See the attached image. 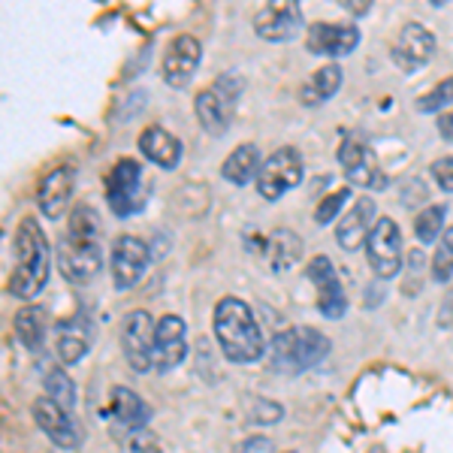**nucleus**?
Segmentation results:
<instances>
[{
	"instance_id": "26",
	"label": "nucleus",
	"mask_w": 453,
	"mask_h": 453,
	"mask_svg": "<svg viewBox=\"0 0 453 453\" xmlns=\"http://www.w3.org/2000/svg\"><path fill=\"white\" fill-rule=\"evenodd\" d=\"M263 160H260V149L254 142H242L226 155L224 166H221V175L230 185L242 188L248 181H257V173H260Z\"/></svg>"
},
{
	"instance_id": "22",
	"label": "nucleus",
	"mask_w": 453,
	"mask_h": 453,
	"mask_svg": "<svg viewBox=\"0 0 453 453\" xmlns=\"http://www.w3.org/2000/svg\"><path fill=\"white\" fill-rule=\"evenodd\" d=\"M136 149L149 164L160 166V170H175L181 164V157H185L181 140H175L170 130L160 127V124H151V127L142 130L140 140H136Z\"/></svg>"
},
{
	"instance_id": "6",
	"label": "nucleus",
	"mask_w": 453,
	"mask_h": 453,
	"mask_svg": "<svg viewBox=\"0 0 453 453\" xmlns=\"http://www.w3.org/2000/svg\"><path fill=\"white\" fill-rule=\"evenodd\" d=\"M305 179V160L303 155L294 149V145H284V149H275L273 155L263 160L260 173H257V194L266 203L281 200L288 191H294L296 185H303Z\"/></svg>"
},
{
	"instance_id": "36",
	"label": "nucleus",
	"mask_w": 453,
	"mask_h": 453,
	"mask_svg": "<svg viewBox=\"0 0 453 453\" xmlns=\"http://www.w3.org/2000/svg\"><path fill=\"white\" fill-rule=\"evenodd\" d=\"M236 453H275V448H273V441H269V438L254 435V438H248L245 444H239Z\"/></svg>"
},
{
	"instance_id": "21",
	"label": "nucleus",
	"mask_w": 453,
	"mask_h": 453,
	"mask_svg": "<svg viewBox=\"0 0 453 453\" xmlns=\"http://www.w3.org/2000/svg\"><path fill=\"white\" fill-rule=\"evenodd\" d=\"M94 345V326L85 314H73L55 326V354L61 366H76Z\"/></svg>"
},
{
	"instance_id": "1",
	"label": "nucleus",
	"mask_w": 453,
	"mask_h": 453,
	"mask_svg": "<svg viewBox=\"0 0 453 453\" xmlns=\"http://www.w3.org/2000/svg\"><path fill=\"white\" fill-rule=\"evenodd\" d=\"M58 266L70 284H91L104 273V224L94 206L76 203L58 239Z\"/></svg>"
},
{
	"instance_id": "10",
	"label": "nucleus",
	"mask_w": 453,
	"mask_h": 453,
	"mask_svg": "<svg viewBox=\"0 0 453 453\" xmlns=\"http://www.w3.org/2000/svg\"><path fill=\"white\" fill-rule=\"evenodd\" d=\"M151 263V251L149 245L142 242L134 233H121L112 242V251H109V273H112V284L119 290H130L142 281L145 269Z\"/></svg>"
},
{
	"instance_id": "32",
	"label": "nucleus",
	"mask_w": 453,
	"mask_h": 453,
	"mask_svg": "<svg viewBox=\"0 0 453 453\" xmlns=\"http://www.w3.org/2000/svg\"><path fill=\"white\" fill-rule=\"evenodd\" d=\"M348 200H350V188H339V191H333L330 196H324V200L318 203V209H314V224H320V226L333 224Z\"/></svg>"
},
{
	"instance_id": "11",
	"label": "nucleus",
	"mask_w": 453,
	"mask_h": 453,
	"mask_svg": "<svg viewBox=\"0 0 453 453\" xmlns=\"http://www.w3.org/2000/svg\"><path fill=\"white\" fill-rule=\"evenodd\" d=\"M305 279L318 290V311L330 320H342L348 311V294L342 288V279L335 273V263L326 254H314L305 263Z\"/></svg>"
},
{
	"instance_id": "34",
	"label": "nucleus",
	"mask_w": 453,
	"mask_h": 453,
	"mask_svg": "<svg viewBox=\"0 0 453 453\" xmlns=\"http://www.w3.org/2000/svg\"><path fill=\"white\" fill-rule=\"evenodd\" d=\"M429 173H433L435 185L441 188L444 194H453V155L433 160V166H429Z\"/></svg>"
},
{
	"instance_id": "15",
	"label": "nucleus",
	"mask_w": 453,
	"mask_h": 453,
	"mask_svg": "<svg viewBox=\"0 0 453 453\" xmlns=\"http://www.w3.org/2000/svg\"><path fill=\"white\" fill-rule=\"evenodd\" d=\"M390 58H393V64H396L402 73L423 70L435 58V36H433V31L418 25V21H408V25H402L396 42H393V49H390Z\"/></svg>"
},
{
	"instance_id": "35",
	"label": "nucleus",
	"mask_w": 453,
	"mask_h": 453,
	"mask_svg": "<svg viewBox=\"0 0 453 453\" xmlns=\"http://www.w3.org/2000/svg\"><path fill=\"white\" fill-rule=\"evenodd\" d=\"M254 405L260 408L257 414H251V420H257V423H275V420H281V414H284V408L279 405V402H263V399H257Z\"/></svg>"
},
{
	"instance_id": "18",
	"label": "nucleus",
	"mask_w": 453,
	"mask_h": 453,
	"mask_svg": "<svg viewBox=\"0 0 453 453\" xmlns=\"http://www.w3.org/2000/svg\"><path fill=\"white\" fill-rule=\"evenodd\" d=\"M73 191H76V164H58L52 173L42 175L40 191H36V206L49 221H61L67 211Z\"/></svg>"
},
{
	"instance_id": "12",
	"label": "nucleus",
	"mask_w": 453,
	"mask_h": 453,
	"mask_svg": "<svg viewBox=\"0 0 453 453\" xmlns=\"http://www.w3.org/2000/svg\"><path fill=\"white\" fill-rule=\"evenodd\" d=\"M203 61V42L194 34H179L166 42L164 58H160V76L164 82L181 91V88L191 85L196 67Z\"/></svg>"
},
{
	"instance_id": "3",
	"label": "nucleus",
	"mask_w": 453,
	"mask_h": 453,
	"mask_svg": "<svg viewBox=\"0 0 453 453\" xmlns=\"http://www.w3.org/2000/svg\"><path fill=\"white\" fill-rule=\"evenodd\" d=\"M12 248H16V269H12L6 290L16 299H36L52 275V248L36 218H21L12 236Z\"/></svg>"
},
{
	"instance_id": "24",
	"label": "nucleus",
	"mask_w": 453,
	"mask_h": 453,
	"mask_svg": "<svg viewBox=\"0 0 453 453\" xmlns=\"http://www.w3.org/2000/svg\"><path fill=\"white\" fill-rule=\"evenodd\" d=\"M342 79H345V73H342L339 64H324V67H318L303 82V88H299V104L311 106V109L324 106L326 100H333L335 94H339Z\"/></svg>"
},
{
	"instance_id": "23",
	"label": "nucleus",
	"mask_w": 453,
	"mask_h": 453,
	"mask_svg": "<svg viewBox=\"0 0 453 453\" xmlns=\"http://www.w3.org/2000/svg\"><path fill=\"white\" fill-rule=\"evenodd\" d=\"M257 254L273 273H288V269H294L299 257H303V239H299L294 230L281 226V230L269 233V236L263 239Z\"/></svg>"
},
{
	"instance_id": "20",
	"label": "nucleus",
	"mask_w": 453,
	"mask_h": 453,
	"mask_svg": "<svg viewBox=\"0 0 453 453\" xmlns=\"http://www.w3.org/2000/svg\"><path fill=\"white\" fill-rule=\"evenodd\" d=\"M188 357V324L179 314L157 318V339H155V369L170 372L181 366Z\"/></svg>"
},
{
	"instance_id": "2",
	"label": "nucleus",
	"mask_w": 453,
	"mask_h": 453,
	"mask_svg": "<svg viewBox=\"0 0 453 453\" xmlns=\"http://www.w3.org/2000/svg\"><path fill=\"white\" fill-rule=\"evenodd\" d=\"M211 330H215L218 348L230 363H257L269 348L251 305L239 296L218 299L211 311Z\"/></svg>"
},
{
	"instance_id": "29",
	"label": "nucleus",
	"mask_w": 453,
	"mask_h": 453,
	"mask_svg": "<svg viewBox=\"0 0 453 453\" xmlns=\"http://www.w3.org/2000/svg\"><path fill=\"white\" fill-rule=\"evenodd\" d=\"M42 390H46L49 399L58 402L61 408H67V411L76 408V384H73V378L61 366L49 369L46 375H42Z\"/></svg>"
},
{
	"instance_id": "33",
	"label": "nucleus",
	"mask_w": 453,
	"mask_h": 453,
	"mask_svg": "<svg viewBox=\"0 0 453 453\" xmlns=\"http://www.w3.org/2000/svg\"><path fill=\"white\" fill-rule=\"evenodd\" d=\"M124 453H164L157 435L149 433V429H134L124 441Z\"/></svg>"
},
{
	"instance_id": "25",
	"label": "nucleus",
	"mask_w": 453,
	"mask_h": 453,
	"mask_svg": "<svg viewBox=\"0 0 453 453\" xmlns=\"http://www.w3.org/2000/svg\"><path fill=\"white\" fill-rule=\"evenodd\" d=\"M109 411H112V418L124 423L130 433H134V429H145V423L151 420L149 402L142 396H136L134 390H127V387H112V393H109Z\"/></svg>"
},
{
	"instance_id": "7",
	"label": "nucleus",
	"mask_w": 453,
	"mask_h": 453,
	"mask_svg": "<svg viewBox=\"0 0 453 453\" xmlns=\"http://www.w3.org/2000/svg\"><path fill=\"white\" fill-rule=\"evenodd\" d=\"M121 354L127 360V366L136 372V375H145V372L155 369V339H157V320L151 318L145 309L130 311L127 318L121 320Z\"/></svg>"
},
{
	"instance_id": "30",
	"label": "nucleus",
	"mask_w": 453,
	"mask_h": 453,
	"mask_svg": "<svg viewBox=\"0 0 453 453\" xmlns=\"http://www.w3.org/2000/svg\"><path fill=\"white\" fill-rule=\"evenodd\" d=\"M453 279V224L441 233L433 254V281L448 284Z\"/></svg>"
},
{
	"instance_id": "27",
	"label": "nucleus",
	"mask_w": 453,
	"mask_h": 453,
	"mask_svg": "<svg viewBox=\"0 0 453 453\" xmlns=\"http://www.w3.org/2000/svg\"><path fill=\"white\" fill-rule=\"evenodd\" d=\"M12 326H16V335H19L21 345L27 350H34V354H40L42 342H46V311L36 309V305H25V309L16 311Z\"/></svg>"
},
{
	"instance_id": "5",
	"label": "nucleus",
	"mask_w": 453,
	"mask_h": 453,
	"mask_svg": "<svg viewBox=\"0 0 453 453\" xmlns=\"http://www.w3.org/2000/svg\"><path fill=\"white\" fill-rule=\"evenodd\" d=\"M239 91H242V82L239 76H230L224 73L215 85L203 88L194 100V112H196V121L200 127L206 130L211 136H221L230 130L233 124V115H236V100H239Z\"/></svg>"
},
{
	"instance_id": "4",
	"label": "nucleus",
	"mask_w": 453,
	"mask_h": 453,
	"mask_svg": "<svg viewBox=\"0 0 453 453\" xmlns=\"http://www.w3.org/2000/svg\"><path fill=\"white\" fill-rule=\"evenodd\" d=\"M330 339L314 326H288L269 342V363L281 375H303L326 360Z\"/></svg>"
},
{
	"instance_id": "38",
	"label": "nucleus",
	"mask_w": 453,
	"mask_h": 453,
	"mask_svg": "<svg viewBox=\"0 0 453 453\" xmlns=\"http://www.w3.org/2000/svg\"><path fill=\"white\" fill-rule=\"evenodd\" d=\"M288 453H296V450H288Z\"/></svg>"
},
{
	"instance_id": "19",
	"label": "nucleus",
	"mask_w": 453,
	"mask_h": 453,
	"mask_svg": "<svg viewBox=\"0 0 453 453\" xmlns=\"http://www.w3.org/2000/svg\"><path fill=\"white\" fill-rule=\"evenodd\" d=\"M360 46V27L357 25H326V21H318L305 31V49L318 58H326V61H335V58H345L350 52H357Z\"/></svg>"
},
{
	"instance_id": "28",
	"label": "nucleus",
	"mask_w": 453,
	"mask_h": 453,
	"mask_svg": "<svg viewBox=\"0 0 453 453\" xmlns=\"http://www.w3.org/2000/svg\"><path fill=\"white\" fill-rule=\"evenodd\" d=\"M444 221H448V203H433V206L423 209L420 215L414 218V236H418V242L423 245L438 242L441 233L448 230Z\"/></svg>"
},
{
	"instance_id": "17",
	"label": "nucleus",
	"mask_w": 453,
	"mask_h": 453,
	"mask_svg": "<svg viewBox=\"0 0 453 453\" xmlns=\"http://www.w3.org/2000/svg\"><path fill=\"white\" fill-rule=\"evenodd\" d=\"M378 218L381 215H378L375 196H357L350 203V209L339 218V224H335V242H339V248H345V251L366 248Z\"/></svg>"
},
{
	"instance_id": "14",
	"label": "nucleus",
	"mask_w": 453,
	"mask_h": 453,
	"mask_svg": "<svg viewBox=\"0 0 453 453\" xmlns=\"http://www.w3.org/2000/svg\"><path fill=\"white\" fill-rule=\"evenodd\" d=\"M339 164L345 170V179L350 188H363V191H384L390 185L387 173L381 170L378 157L369 151V145L360 140H345L339 145Z\"/></svg>"
},
{
	"instance_id": "8",
	"label": "nucleus",
	"mask_w": 453,
	"mask_h": 453,
	"mask_svg": "<svg viewBox=\"0 0 453 453\" xmlns=\"http://www.w3.org/2000/svg\"><path fill=\"white\" fill-rule=\"evenodd\" d=\"M366 260L375 279L390 281L402 273V260H405V245H402V230L393 218L381 215L366 242Z\"/></svg>"
},
{
	"instance_id": "16",
	"label": "nucleus",
	"mask_w": 453,
	"mask_h": 453,
	"mask_svg": "<svg viewBox=\"0 0 453 453\" xmlns=\"http://www.w3.org/2000/svg\"><path fill=\"white\" fill-rule=\"evenodd\" d=\"M34 420L40 426V433L61 450H76L79 441H82V433H79L76 420H73V411L61 408L58 402H52L49 396H40L31 405Z\"/></svg>"
},
{
	"instance_id": "37",
	"label": "nucleus",
	"mask_w": 453,
	"mask_h": 453,
	"mask_svg": "<svg viewBox=\"0 0 453 453\" xmlns=\"http://www.w3.org/2000/svg\"><path fill=\"white\" fill-rule=\"evenodd\" d=\"M438 136L453 142V109H448L444 115H438Z\"/></svg>"
},
{
	"instance_id": "13",
	"label": "nucleus",
	"mask_w": 453,
	"mask_h": 453,
	"mask_svg": "<svg viewBox=\"0 0 453 453\" xmlns=\"http://www.w3.org/2000/svg\"><path fill=\"white\" fill-rule=\"evenodd\" d=\"M254 34L266 42H290L303 34V6L296 0H269L254 12Z\"/></svg>"
},
{
	"instance_id": "9",
	"label": "nucleus",
	"mask_w": 453,
	"mask_h": 453,
	"mask_svg": "<svg viewBox=\"0 0 453 453\" xmlns=\"http://www.w3.org/2000/svg\"><path fill=\"white\" fill-rule=\"evenodd\" d=\"M142 194H145V181H142L140 160H134V157L115 160V166L106 175L109 209H112L119 218L134 215V211L142 209Z\"/></svg>"
},
{
	"instance_id": "31",
	"label": "nucleus",
	"mask_w": 453,
	"mask_h": 453,
	"mask_svg": "<svg viewBox=\"0 0 453 453\" xmlns=\"http://www.w3.org/2000/svg\"><path fill=\"white\" fill-rule=\"evenodd\" d=\"M448 106H453V76L441 79V82L429 88L426 94H420V100H418V112L423 115L444 112Z\"/></svg>"
}]
</instances>
